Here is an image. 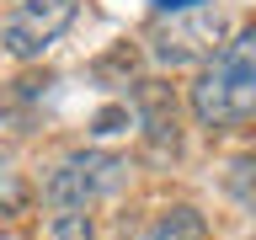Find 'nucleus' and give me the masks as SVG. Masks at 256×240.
<instances>
[{"instance_id":"2","label":"nucleus","mask_w":256,"mask_h":240,"mask_svg":"<svg viewBox=\"0 0 256 240\" xmlns=\"http://www.w3.org/2000/svg\"><path fill=\"white\" fill-rule=\"evenodd\" d=\"M128 176V160L123 155H107V150H86V155H70L59 171L48 176V203L54 208H86L96 198H107V192L123 187Z\"/></svg>"},{"instance_id":"5","label":"nucleus","mask_w":256,"mask_h":240,"mask_svg":"<svg viewBox=\"0 0 256 240\" xmlns=\"http://www.w3.org/2000/svg\"><path fill=\"white\" fill-rule=\"evenodd\" d=\"M144 240H208V224H203V214H192V208H171Z\"/></svg>"},{"instance_id":"6","label":"nucleus","mask_w":256,"mask_h":240,"mask_svg":"<svg viewBox=\"0 0 256 240\" xmlns=\"http://www.w3.org/2000/svg\"><path fill=\"white\" fill-rule=\"evenodd\" d=\"M155 6H160V11H198V6H208V0H155Z\"/></svg>"},{"instance_id":"4","label":"nucleus","mask_w":256,"mask_h":240,"mask_svg":"<svg viewBox=\"0 0 256 240\" xmlns=\"http://www.w3.org/2000/svg\"><path fill=\"white\" fill-rule=\"evenodd\" d=\"M214 32H219V16H198L192 27H182V32H176V48H160L155 59H166V64H182V59H192L198 48H208V43H214Z\"/></svg>"},{"instance_id":"1","label":"nucleus","mask_w":256,"mask_h":240,"mask_svg":"<svg viewBox=\"0 0 256 240\" xmlns=\"http://www.w3.org/2000/svg\"><path fill=\"white\" fill-rule=\"evenodd\" d=\"M192 112L208 128L246 123L256 112V27H246L235 43H224L208 59V70L192 86Z\"/></svg>"},{"instance_id":"3","label":"nucleus","mask_w":256,"mask_h":240,"mask_svg":"<svg viewBox=\"0 0 256 240\" xmlns=\"http://www.w3.org/2000/svg\"><path fill=\"white\" fill-rule=\"evenodd\" d=\"M70 22H75V0H22L0 22V48L11 59H43Z\"/></svg>"}]
</instances>
